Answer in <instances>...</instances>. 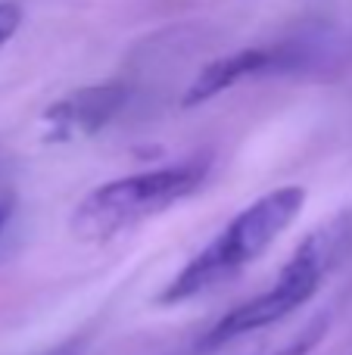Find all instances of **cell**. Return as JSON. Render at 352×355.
<instances>
[{"label": "cell", "mask_w": 352, "mask_h": 355, "mask_svg": "<svg viewBox=\"0 0 352 355\" xmlns=\"http://www.w3.org/2000/svg\"><path fill=\"white\" fill-rule=\"evenodd\" d=\"M306 206V190L303 187H278L268 190L265 196L247 206L231 218L228 227L209 240V246L197 252L184 268L175 275V281L159 293V302L172 306V302H184L193 296L212 290L215 284L234 277L243 265L256 262L287 227L293 225Z\"/></svg>", "instance_id": "6da1fadb"}, {"label": "cell", "mask_w": 352, "mask_h": 355, "mask_svg": "<svg viewBox=\"0 0 352 355\" xmlns=\"http://www.w3.org/2000/svg\"><path fill=\"white\" fill-rule=\"evenodd\" d=\"M209 175V156L162 166L153 172L116 178L94 187L72 212V231L87 243H103L141 221L193 196Z\"/></svg>", "instance_id": "7a4b0ae2"}, {"label": "cell", "mask_w": 352, "mask_h": 355, "mask_svg": "<svg viewBox=\"0 0 352 355\" xmlns=\"http://www.w3.org/2000/svg\"><path fill=\"white\" fill-rule=\"evenodd\" d=\"M352 246V215H337L334 221L322 225L318 231H312L303 243L297 246L287 265L281 268L278 281L265 290V293L253 296L249 302L231 309L209 334H206L203 346L215 349L237 337H247L253 331L274 324V321L287 318L290 312H297L303 302H309L315 296L318 284L324 281V275L331 271V265L343 256Z\"/></svg>", "instance_id": "3957f363"}, {"label": "cell", "mask_w": 352, "mask_h": 355, "mask_svg": "<svg viewBox=\"0 0 352 355\" xmlns=\"http://www.w3.org/2000/svg\"><path fill=\"white\" fill-rule=\"evenodd\" d=\"M315 60V41H284L274 47H247L237 50L231 56H218L209 66L197 72V78L187 85L181 103L197 106L203 100H212L215 94L228 91V87L240 85L243 78H256V75H272V72H293L303 69Z\"/></svg>", "instance_id": "277c9868"}, {"label": "cell", "mask_w": 352, "mask_h": 355, "mask_svg": "<svg viewBox=\"0 0 352 355\" xmlns=\"http://www.w3.org/2000/svg\"><path fill=\"white\" fill-rule=\"evenodd\" d=\"M125 103H128V85L125 81L81 87V91H72L69 97L56 100L44 112V128H47L50 141H81V137H91L100 128H106Z\"/></svg>", "instance_id": "5b68a950"}, {"label": "cell", "mask_w": 352, "mask_h": 355, "mask_svg": "<svg viewBox=\"0 0 352 355\" xmlns=\"http://www.w3.org/2000/svg\"><path fill=\"white\" fill-rule=\"evenodd\" d=\"M322 334H324V324L318 321V324H312L306 334H299L297 340H290L287 346H278V349H272V352H262V355H309L312 352V346L322 340Z\"/></svg>", "instance_id": "8992f818"}, {"label": "cell", "mask_w": 352, "mask_h": 355, "mask_svg": "<svg viewBox=\"0 0 352 355\" xmlns=\"http://www.w3.org/2000/svg\"><path fill=\"white\" fill-rule=\"evenodd\" d=\"M19 25H22V10L16 3H0V50L19 31Z\"/></svg>", "instance_id": "52a82bcc"}, {"label": "cell", "mask_w": 352, "mask_h": 355, "mask_svg": "<svg viewBox=\"0 0 352 355\" xmlns=\"http://www.w3.org/2000/svg\"><path fill=\"white\" fill-rule=\"evenodd\" d=\"M85 352V340H66V343H60V346H53V349H47V352H41V355H81Z\"/></svg>", "instance_id": "ba28073f"}, {"label": "cell", "mask_w": 352, "mask_h": 355, "mask_svg": "<svg viewBox=\"0 0 352 355\" xmlns=\"http://www.w3.org/2000/svg\"><path fill=\"white\" fill-rule=\"evenodd\" d=\"M10 215H12V193H0V234H3Z\"/></svg>", "instance_id": "9c48e42d"}]
</instances>
